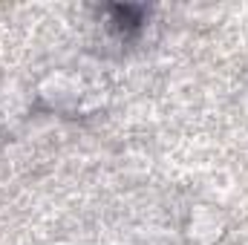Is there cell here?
Here are the masks:
<instances>
[{
  "label": "cell",
  "mask_w": 248,
  "mask_h": 245,
  "mask_svg": "<svg viewBox=\"0 0 248 245\" xmlns=\"http://www.w3.org/2000/svg\"><path fill=\"white\" fill-rule=\"evenodd\" d=\"M107 15H110L113 29H116L122 38H133V35L141 32L147 9H144V6H130V3H124V6H110Z\"/></svg>",
  "instance_id": "1"
}]
</instances>
